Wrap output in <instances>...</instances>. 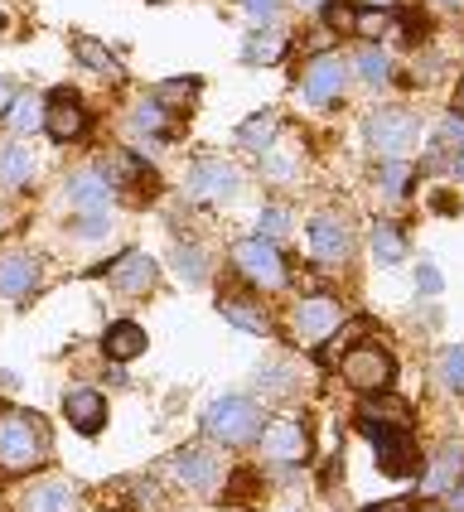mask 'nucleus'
<instances>
[{"instance_id":"nucleus-11","label":"nucleus","mask_w":464,"mask_h":512,"mask_svg":"<svg viewBox=\"0 0 464 512\" xmlns=\"http://www.w3.org/2000/svg\"><path fill=\"white\" fill-rule=\"evenodd\" d=\"M261 455L271 459V464H300V459L310 455V430L300 426V421H271V426L261 430Z\"/></svg>"},{"instance_id":"nucleus-25","label":"nucleus","mask_w":464,"mask_h":512,"mask_svg":"<svg viewBox=\"0 0 464 512\" xmlns=\"http://www.w3.org/2000/svg\"><path fill=\"white\" fill-rule=\"evenodd\" d=\"M10 126L20 131V136H29V131H39L44 126V102L34 97V92H15V102H10Z\"/></svg>"},{"instance_id":"nucleus-32","label":"nucleus","mask_w":464,"mask_h":512,"mask_svg":"<svg viewBox=\"0 0 464 512\" xmlns=\"http://www.w3.org/2000/svg\"><path fill=\"white\" fill-rule=\"evenodd\" d=\"M440 382H445L450 392H464V343L445 353V363H440Z\"/></svg>"},{"instance_id":"nucleus-48","label":"nucleus","mask_w":464,"mask_h":512,"mask_svg":"<svg viewBox=\"0 0 464 512\" xmlns=\"http://www.w3.org/2000/svg\"><path fill=\"white\" fill-rule=\"evenodd\" d=\"M300 5H305V10H319V5H324V0H300Z\"/></svg>"},{"instance_id":"nucleus-7","label":"nucleus","mask_w":464,"mask_h":512,"mask_svg":"<svg viewBox=\"0 0 464 512\" xmlns=\"http://www.w3.org/2000/svg\"><path fill=\"white\" fill-rule=\"evenodd\" d=\"M223 474H228V464L213 455L208 445H189V450L174 455V479L184 488H194V493H213L223 484Z\"/></svg>"},{"instance_id":"nucleus-9","label":"nucleus","mask_w":464,"mask_h":512,"mask_svg":"<svg viewBox=\"0 0 464 512\" xmlns=\"http://www.w3.org/2000/svg\"><path fill=\"white\" fill-rule=\"evenodd\" d=\"M310 252H315V261H329V266L348 261L353 232H348L344 213H315V218H310Z\"/></svg>"},{"instance_id":"nucleus-18","label":"nucleus","mask_w":464,"mask_h":512,"mask_svg":"<svg viewBox=\"0 0 464 512\" xmlns=\"http://www.w3.org/2000/svg\"><path fill=\"white\" fill-rule=\"evenodd\" d=\"M20 508L25 512H78V493L63 484V479H44V484H34L20 498Z\"/></svg>"},{"instance_id":"nucleus-14","label":"nucleus","mask_w":464,"mask_h":512,"mask_svg":"<svg viewBox=\"0 0 464 512\" xmlns=\"http://www.w3.org/2000/svg\"><path fill=\"white\" fill-rule=\"evenodd\" d=\"M107 271H112V285L121 290V295H150L155 281H160L155 256H145V252H126L116 266H107Z\"/></svg>"},{"instance_id":"nucleus-4","label":"nucleus","mask_w":464,"mask_h":512,"mask_svg":"<svg viewBox=\"0 0 464 512\" xmlns=\"http://www.w3.org/2000/svg\"><path fill=\"white\" fill-rule=\"evenodd\" d=\"M232 266H237L252 285H261V290H281V285L290 281L286 256L276 252L266 237H247V242H237V247H232Z\"/></svg>"},{"instance_id":"nucleus-29","label":"nucleus","mask_w":464,"mask_h":512,"mask_svg":"<svg viewBox=\"0 0 464 512\" xmlns=\"http://www.w3.org/2000/svg\"><path fill=\"white\" fill-rule=\"evenodd\" d=\"M165 107H160V102H155V97H150V102H136V112H131V126H136V131H141V136H165V131H170V126H165Z\"/></svg>"},{"instance_id":"nucleus-43","label":"nucleus","mask_w":464,"mask_h":512,"mask_svg":"<svg viewBox=\"0 0 464 512\" xmlns=\"http://www.w3.org/2000/svg\"><path fill=\"white\" fill-rule=\"evenodd\" d=\"M368 512H411V503H406V498H392V503H373Z\"/></svg>"},{"instance_id":"nucleus-15","label":"nucleus","mask_w":464,"mask_h":512,"mask_svg":"<svg viewBox=\"0 0 464 512\" xmlns=\"http://www.w3.org/2000/svg\"><path fill=\"white\" fill-rule=\"evenodd\" d=\"M68 199H73V213L78 218H107V203H112V184L102 174H73L68 179Z\"/></svg>"},{"instance_id":"nucleus-10","label":"nucleus","mask_w":464,"mask_h":512,"mask_svg":"<svg viewBox=\"0 0 464 512\" xmlns=\"http://www.w3.org/2000/svg\"><path fill=\"white\" fill-rule=\"evenodd\" d=\"M189 194L203 203L237 199V194H242V174L232 170L228 160H199V165L189 170Z\"/></svg>"},{"instance_id":"nucleus-24","label":"nucleus","mask_w":464,"mask_h":512,"mask_svg":"<svg viewBox=\"0 0 464 512\" xmlns=\"http://www.w3.org/2000/svg\"><path fill=\"white\" fill-rule=\"evenodd\" d=\"M223 319L237 324V329H247V334H271V319L252 300H223Z\"/></svg>"},{"instance_id":"nucleus-44","label":"nucleus","mask_w":464,"mask_h":512,"mask_svg":"<svg viewBox=\"0 0 464 512\" xmlns=\"http://www.w3.org/2000/svg\"><path fill=\"white\" fill-rule=\"evenodd\" d=\"M450 512H464V479L450 484Z\"/></svg>"},{"instance_id":"nucleus-2","label":"nucleus","mask_w":464,"mask_h":512,"mask_svg":"<svg viewBox=\"0 0 464 512\" xmlns=\"http://www.w3.org/2000/svg\"><path fill=\"white\" fill-rule=\"evenodd\" d=\"M203 430H208V440H218V445H247V440H257L261 435L257 401H247V397L213 401V406L203 411Z\"/></svg>"},{"instance_id":"nucleus-16","label":"nucleus","mask_w":464,"mask_h":512,"mask_svg":"<svg viewBox=\"0 0 464 512\" xmlns=\"http://www.w3.org/2000/svg\"><path fill=\"white\" fill-rule=\"evenodd\" d=\"M34 285H39V261H34V256L29 252L0 256V295H5V300H25Z\"/></svg>"},{"instance_id":"nucleus-23","label":"nucleus","mask_w":464,"mask_h":512,"mask_svg":"<svg viewBox=\"0 0 464 512\" xmlns=\"http://www.w3.org/2000/svg\"><path fill=\"white\" fill-rule=\"evenodd\" d=\"M73 54H78V63H87L92 73H102V78H121V63H116L97 39H87V34L83 39H73Z\"/></svg>"},{"instance_id":"nucleus-41","label":"nucleus","mask_w":464,"mask_h":512,"mask_svg":"<svg viewBox=\"0 0 464 512\" xmlns=\"http://www.w3.org/2000/svg\"><path fill=\"white\" fill-rule=\"evenodd\" d=\"M329 29H353V15L344 5H329Z\"/></svg>"},{"instance_id":"nucleus-28","label":"nucleus","mask_w":464,"mask_h":512,"mask_svg":"<svg viewBox=\"0 0 464 512\" xmlns=\"http://www.w3.org/2000/svg\"><path fill=\"white\" fill-rule=\"evenodd\" d=\"M174 271L184 285H203L208 281V256L199 247H174Z\"/></svg>"},{"instance_id":"nucleus-40","label":"nucleus","mask_w":464,"mask_h":512,"mask_svg":"<svg viewBox=\"0 0 464 512\" xmlns=\"http://www.w3.org/2000/svg\"><path fill=\"white\" fill-rule=\"evenodd\" d=\"M440 136H445V141H450V145H464V121H460V116H450Z\"/></svg>"},{"instance_id":"nucleus-38","label":"nucleus","mask_w":464,"mask_h":512,"mask_svg":"<svg viewBox=\"0 0 464 512\" xmlns=\"http://www.w3.org/2000/svg\"><path fill=\"white\" fill-rule=\"evenodd\" d=\"M416 281H421V290H426V295H440V271H435V266H421V271H416Z\"/></svg>"},{"instance_id":"nucleus-5","label":"nucleus","mask_w":464,"mask_h":512,"mask_svg":"<svg viewBox=\"0 0 464 512\" xmlns=\"http://www.w3.org/2000/svg\"><path fill=\"white\" fill-rule=\"evenodd\" d=\"M368 141H373L377 155L402 160V155H411V145L421 141V121L411 112H377L368 121Z\"/></svg>"},{"instance_id":"nucleus-39","label":"nucleus","mask_w":464,"mask_h":512,"mask_svg":"<svg viewBox=\"0 0 464 512\" xmlns=\"http://www.w3.org/2000/svg\"><path fill=\"white\" fill-rule=\"evenodd\" d=\"M242 5H247L252 20H271V15H276V0H242Z\"/></svg>"},{"instance_id":"nucleus-50","label":"nucleus","mask_w":464,"mask_h":512,"mask_svg":"<svg viewBox=\"0 0 464 512\" xmlns=\"http://www.w3.org/2000/svg\"><path fill=\"white\" fill-rule=\"evenodd\" d=\"M0 223H5V213H0Z\"/></svg>"},{"instance_id":"nucleus-45","label":"nucleus","mask_w":464,"mask_h":512,"mask_svg":"<svg viewBox=\"0 0 464 512\" xmlns=\"http://www.w3.org/2000/svg\"><path fill=\"white\" fill-rule=\"evenodd\" d=\"M358 5H363V10H392L397 0H358Z\"/></svg>"},{"instance_id":"nucleus-8","label":"nucleus","mask_w":464,"mask_h":512,"mask_svg":"<svg viewBox=\"0 0 464 512\" xmlns=\"http://www.w3.org/2000/svg\"><path fill=\"white\" fill-rule=\"evenodd\" d=\"M339 324H344V305L334 295H305L295 305V334L305 343H324Z\"/></svg>"},{"instance_id":"nucleus-35","label":"nucleus","mask_w":464,"mask_h":512,"mask_svg":"<svg viewBox=\"0 0 464 512\" xmlns=\"http://www.w3.org/2000/svg\"><path fill=\"white\" fill-rule=\"evenodd\" d=\"M286 232H290L286 208H266V213H261V237H266V242H271V237H286Z\"/></svg>"},{"instance_id":"nucleus-31","label":"nucleus","mask_w":464,"mask_h":512,"mask_svg":"<svg viewBox=\"0 0 464 512\" xmlns=\"http://www.w3.org/2000/svg\"><path fill=\"white\" fill-rule=\"evenodd\" d=\"M358 73H363L368 83H387V78H392V58L382 54V49H363V54H358Z\"/></svg>"},{"instance_id":"nucleus-12","label":"nucleus","mask_w":464,"mask_h":512,"mask_svg":"<svg viewBox=\"0 0 464 512\" xmlns=\"http://www.w3.org/2000/svg\"><path fill=\"white\" fill-rule=\"evenodd\" d=\"M344 78H348V68H344V58H334V54H319L310 68H305V83H300V92H305V102H315V107H329L339 92H344Z\"/></svg>"},{"instance_id":"nucleus-26","label":"nucleus","mask_w":464,"mask_h":512,"mask_svg":"<svg viewBox=\"0 0 464 512\" xmlns=\"http://www.w3.org/2000/svg\"><path fill=\"white\" fill-rule=\"evenodd\" d=\"M194 97H199V78H174V83H160V87H155V102H160L165 112L189 107Z\"/></svg>"},{"instance_id":"nucleus-46","label":"nucleus","mask_w":464,"mask_h":512,"mask_svg":"<svg viewBox=\"0 0 464 512\" xmlns=\"http://www.w3.org/2000/svg\"><path fill=\"white\" fill-rule=\"evenodd\" d=\"M450 165H455V174H460V179H464V145H460V150H455V160H450Z\"/></svg>"},{"instance_id":"nucleus-20","label":"nucleus","mask_w":464,"mask_h":512,"mask_svg":"<svg viewBox=\"0 0 464 512\" xmlns=\"http://www.w3.org/2000/svg\"><path fill=\"white\" fill-rule=\"evenodd\" d=\"M460 479H464V445L460 440H445L431 464V474H426V493H440V488L460 484Z\"/></svg>"},{"instance_id":"nucleus-1","label":"nucleus","mask_w":464,"mask_h":512,"mask_svg":"<svg viewBox=\"0 0 464 512\" xmlns=\"http://www.w3.org/2000/svg\"><path fill=\"white\" fill-rule=\"evenodd\" d=\"M49 455V430L29 411H5L0 416V474H29Z\"/></svg>"},{"instance_id":"nucleus-42","label":"nucleus","mask_w":464,"mask_h":512,"mask_svg":"<svg viewBox=\"0 0 464 512\" xmlns=\"http://www.w3.org/2000/svg\"><path fill=\"white\" fill-rule=\"evenodd\" d=\"M10 102H15V83H10V78H0V116L10 112Z\"/></svg>"},{"instance_id":"nucleus-49","label":"nucleus","mask_w":464,"mask_h":512,"mask_svg":"<svg viewBox=\"0 0 464 512\" xmlns=\"http://www.w3.org/2000/svg\"><path fill=\"white\" fill-rule=\"evenodd\" d=\"M435 5H450V10H455V5H464V0H435Z\"/></svg>"},{"instance_id":"nucleus-36","label":"nucleus","mask_w":464,"mask_h":512,"mask_svg":"<svg viewBox=\"0 0 464 512\" xmlns=\"http://www.w3.org/2000/svg\"><path fill=\"white\" fill-rule=\"evenodd\" d=\"M261 382H271L266 392H276V397H281V392H290V368H271V372H261Z\"/></svg>"},{"instance_id":"nucleus-30","label":"nucleus","mask_w":464,"mask_h":512,"mask_svg":"<svg viewBox=\"0 0 464 512\" xmlns=\"http://www.w3.org/2000/svg\"><path fill=\"white\" fill-rule=\"evenodd\" d=\"M373 252L382 256V261H402V252H406L402 232L392 228V223H377L373 228Z\"/></svg>"},{"instance_id":"nucleus-19","label":"nucleus","mask_w":464,"mask_h":512,"mask_svg":"<svg viewBox=\"0 0 464 512\" xmlns=\"http://www.w3.org/2000/svg\"><path fill=\"white\" fill-rule=\"evenodd\" d=\"M102 348H107V358H116V363H131V358H141L145 348H150V339H145L141 324L121 319V324H112V329H107Z\"/></svg>"},{"instance_id":"nucleus-3","label":"nucleus","mask_w":464,"mask_h":512,"mask_svg":"<svg viewBox=\"0 0 464 512\" xmlns=\"http://www.w3.org/2000/svg\"><path fill=\"white\" fill-rule=\"evenodd\" d=\"M339 372H344V382L353 392H363V397H373V392H387V382H392V353L382 348V343H363V348H348L344 358H339Z\"/></svg>"},{"instance_id":"nucleus-37","label":"nucleus","mask_w":464,"mask_h":512,"mask_svg":"<svg viewBox=\"0 0 464 512\" xmlns=\"http://www.w3.org/2000/svg\"><path fill=\"white\" fill-rule=\"evenodd\" d=\"M107 232V218H78V237H87V242H97Z\"/></svg>"},{"instance_id":"nucleus-22","label":"nucleus","mask_w":464,"mask_h":512,"mask_svg":"<svg viewBox=\"0 0 464 512\" xmlns=\"http://www.w3.org/2000/svg\"><path fill=\"white\" fill-rule=\"evenodd\" d=\"M242 54H247V63H276V58L286 54V29H271V25L257 29Z\"/></svg>"},{"instance_id":"nucleus-27","label":"nucleus","mask_w":464,"mask_h":512,"mask_svg":"<svg viewBox=\"0 0 464 512\" xmlns=\"http://www.w3.org/2000/svg\"><path fill=\"white\" fill-rule=\"evenodd\" d=\"M276 126H281L276 116L261 112V116H252V121H242V126H237V141L252 145V150H261V155H266V145H271V136H276Z\"/></svg>"},{"instance_id":"nucleus-21","label":"nucleus","mask_w":464,"mask_h":512,"mask_svg":"<svg viewBox=\"0 0 464 512\" xmlns=\"http://www.w3.org/2000/svg\"><path fill=\"white\" fill-rule=\"evenodd\" d=\"M34 179V155L25 145H5L0 150V189H25Z\"/></svg>"},{"instance_id":"nucleus-13","label":"nucleus","mask_w":464,"mask_h":512,"mask_svg":"<svg viewBox=\"0 0 464 512\" xmlns=\"http://www.w3.org/2000/svg\"><path fill=\"white\" fill-rule=\"evenodd\" d=\"M44 131H49L54 141H78V136L87 131L83 102H78L73 92H54L49 107H44Z\"/></svg>"},{"instance_id":"nucleus-34","label":"nucleus","mask_w":464,"mask_h":512,"mask_svg":"<svg viewBox=\"0 0 464 512\" xmlns=\"http://www.w3.org/2000/svg\"><path fill=\"white\" fill-rule=\"evenodd\" d=\"M406 179H411V170H406V160H387V165H382V189H387L392 199H402Z\"/></svg>"},{"instance_id":"nucleus-17","label":"nucleus","mask_w":464,"mask_h":512,"mask_svg":"<svg viewBox=\"0 0 464 512\" xmlns=\"http://www.w3.org/2000/svg\"><path fill=\"white\" fill-rule=\"evenodd\" d=\"M63 411H68V421L83 430V435H97V430L107 426V401H102V392H92V387H73L63 397Z\"/></svg>"},{"instance_id":"nucleus-33","label":"nucleus","mask_w":464,"mask_h":512,"mask_svg":"<svg viewBox=\"0 0 464 512\" xmlns=\"http://www.w3.org/2000/svg\"><path fill=\"white\" fill-rule=\"evenodd\" d=\"M107 174H112V179H121V184H141V179H145V165L136 160V155H126V150H121V155H112Z\"/></svg>"},{"instance_id":"nucleus-6","label":"nucleus","mask_w":464,"mask_h":512,"mask_svg":"<svg viewBox=\"0 0 464 512\" xmlns=\"http://www.w3.org/2000/svg\"><path fill=\"white\" fill-rule=\"evenodd\" d=\"M363 430L373 435L377 445V464L392 474V479H406L416 469V445H411V426H377V421H363Z\"/></svg>"},{"instance_id":"nucleus-47","label":"nucleus","mask_w":464,"mask_h":512,"mask_svg":"<svg viewBox=\"0 0 464 512\" xmlns=\"http://www.w3.org/2000/svg\"><path fill=\"white\" fill-rule=\"evenodd\" d=\"M455 116H464V83H460V92H455Z\"/></svg>"}]
</instances>
